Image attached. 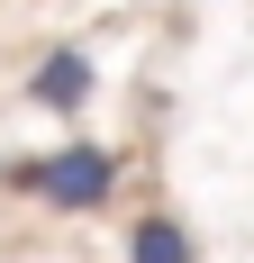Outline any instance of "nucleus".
I'll list each match as a JSON object with an SVG mask.
<instances>
[{
  "mask_svg": "<svg viewBox=\"0 0 254 263\" xmlns=\"http://www.w3.org/2000/svg\"><path fill=\"white\" fill-rule=\"evenodd\" d=\"M0 191H19V200H37V209H55V218H100L109 200H118V155H109L100 136H64L46 155L0 163Z\"/></svg>",
  "mask_w": 254,
  "mask_h": 263,
  "instance_id": "1",
  "label": "nucleus"
},
{
  "mask_svg": "<svg viewBox=\"0 0 254 263\" xmlns=\"http://www.w3.org/2000/svg\"><path fill=\"white\" fill-rule=\"evenodd\" d=\"M127 263H200V236L173 209H136L127 218Z\"/></svg>",
  "mask_w": 254,
  "mask_h": 263,
  "instance_id": "3",
  "label": "nucleus"
},
{
  "mask_svg": "<svg viewBox=\"0 0 254 263\" xmlns=\"http://www.w3.org/2000/svg\"><path fill=\"white\" fill-rule=\"evenodd\" d=\"M91 100H100V64H91V46H46L37 64H27V109H46V118L73 127Z\"/></svg>",
  "mask_w": 254,
  "mask_h": 263,
  "instance_id": "2",
  "label": "nucleus"
}]
</instances>
